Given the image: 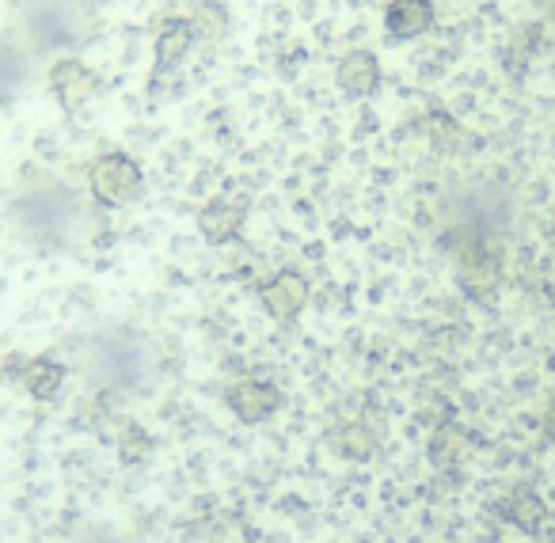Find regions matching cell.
Instances as JSON below:
<instances>
[{
    "label": "cell",
    "instance_id": "cell-16",
    "mask_svg": "<svg viewBox=\"0 0 555 543\" xmlns=\"http://www.w3.org/2000/svg\"><path fill=\"white\" fill-rule=\"evenodd\" d=\"M335 449L347 460H373L380 452V434L365 422H347L335 429Z\"/></svg>",
    "mask_w": 555,
    "mask_h": 543
},
{
    "label": "cell",
    "instance_id": "cell-13",
    "mask_svg": "<svg viewBox=\"0 0 555 543\" xmlns=\"http://www.w3.org/2000/svg\"><path fill=\"white\" fill-rule=\"evenodd\" d=\"M434 27V0H388L385 9V31L392 39L408 42L418 39Z\"/></svg>",
    "mask_w": 555,
    "mask_h": 543
},
{
    "label": "cell",
    "instance_id": "cell-3",
    "mask_svg": "<svg viewBox=\"0 0 555 543\" xmlns=\"http://www.w3.org/2000/svg\"><path fill=\"white\" fill-rule=\"evenodd\" d=\"M16 35L42 54H73L85 50L95 35V12L85 0H16Z\"/></svg>",
    "mask_w": 555,
    "mask_h": 543
},
{
    "label": "cell",
    "instance_id": "cell-10",
    "mask_svg": "<svg viewBox=\"0 0 555 543\" xmlns=\"http://www.w3.org/2000/svg\"><path fill=\"white\" fill-rule=\"evenodd\" d=\"M35 50L16 35V27L0 31V107L16 103L35 80Z\"/></svg>",
    "mask_w": 555,
    "mask_h": 543
},
{
    "label": "cell",
    "instance_id": "cell-9",
    "mask_svg": "<svg viewBox=\"0 0 555 543\" xmlns=\"http://www.w3.org/2000/svg\"><path fill=\"white\" fill-rule=\"evenodd\" d=\"M224 406L247 426H262V422H270L282 411V391H278V384L262 380V376H244V380L224 388Z\"/></svg>",
    "mask_w": 555,
    "mask_h": 543
},
{
    "label": "cell",
    "instance_id": "cell-11",
    "mask_svg": "<svg viewBox=\"0 0 555 543\" xmlns=\"http://www.w3.org/2000/svg\"><path fill=\"white\" fill-rule=\"evenodd\" d=\"M335 85H339V92L350 95V100H370V95H377V88H380L377 54H370V50H350V54H343L339 65H335Z\"/></svg>",
    "mask_w": 555,
    "mask_h": 543
},
{
    "label": "cell",
    "instance_id": "cell-21",
    "mask_svg": "<svg viewBox=\"0 0 555 543\" xmlns=\"http://www.w3.org/2000/svg\"><path fill=\"white\" fill-rule=\"evenodd\" d=\"M547 229H552V236H555V214H552V221H547Z\"/></svg>",
    "mask_w": 555,
    "mask_h": 543
},
{
    "label": "cell",
    "instance_id": "cell-12",
    "mask_svg": "<svg viewBox=\"0 0 555 543\" xmlns=\"http://www.w3.org/2000/svg\"><path fill=\"white\" fill-rule=\"evenodd\" d=\"M244 224H247V209L232 198H214L198 209V232H202V240L214 244V247L240 240Z\"/></svg>",
    "mask_w": 555,
    "mask_h": 543
},
{
    "label": "cell",
    "instance_id": "cell-19",
    "mask_svg": "<svg viewBox=\"0 0 555 543\" xmlns=\"http://www.w3.org/2000/svg\"><path fill=\"white\" fill-rule=\"evenodd\" d=\"M73 543H122L115 532H107V528H95V532H88V535H80V540H73Z\"/></svg>",
    "mask_w": 555,
    "mask_h": 543
},
{
    "label": "cell",
    "instance_id": "cell-5",
    "mask_svg": "<svg viewBox=\"0 0 555 543\" xmlns=\"http://www.w3.org/2000/svg\"><path fill=\"white\" fill-rule=\"evenodd\" d=\"M145 191V176L141 164L126 153H103L88 164V194L100 202L103 209H126L141 198Z\"/></svg>",
    "mask_w": 555,
    "mask_h": 543
},
{
    "label": "cell",
    "instance_id": "cell-4",
    "mask_svg": "<svg viewBox=\"0 0 555 543\" xmlns=\"http://www.w3.org/2000/svg\"><path fill=\"white\" fill-rule=\"evenodd\" d=\"M441 247H446L449 262H453L461 289L476 305H491L502 289V277H506L499 232L479 229V224H449Z\"/></svg>",
    "mask_w": 555,
    "mask_h": 543
},
{
    "label": "cell",
    "instance_id": "cell-20",
    "mask_svg": "<svg viewBox=\"0 0 555 543\" xmlns=\"http://www.w3.org/2000/svg\"><path fill=\"white\" fill-rule=\"evenodd\" d=\"M547 434H552V437H555V411H552V414H547Z\"/></svg>",
    "mask_w": 555,
    "mask_h": 543
},
{
    "label": "cell",
    "instance_id": "cell-7",
    "mask_svg": "<svg viewBox=\"0 0 555 543\" xmlns=\"http://www.w3.org/2000/svg\"><path fill=\"white\" fill-rule=\"evenodd\" d=\"M47 80H50V92H54V100L62 103L69 115L88 111L95 103V95H100V77H95V73L88 69L77 54L54 57Z\"/></svg>",
    "mask_w": 555,
    "mask_h": 543
},
{
    "label": "cell",
    "instance_id": "cell-14",
    "mask_svg": "<svg viewBox=\"0 0 555 543\" xmlns=\"http://www.w3.org/2000/svg\"><path fill=\"white\" fill-rule=\"evenodd\" d=\"M198 47L186 27V20H164L160 31H156V73H176L186 62V54Z\"/></svg>",
    "mask_w": 555,
    "mask_h": 543
},
{
    "label": "cell",
    "instance_id": "cell-15",
    "mask_svg": "<svg viewBox=\"0 0 555 543\" xmlns=\"http://www.w3.org/2000/svg\"><path fill=\"white\" fill-rule=\"evenodd\" d=\"M183 20H186V27H191L194 42H202V47L221 42L224 35H229V12H224V4H217V0H198Z\"/></svg>",
    "mask_w": 555,
    "mask_h": 543
},
{
    "label": "cell",
    "instance_id": "cell-17",
    "mask_svg": "<svg viewBox=\"0 0 555 543\" xmlns=\"http://www.w3.org/2000/svg\"><path fill=\"white\" fill-rule=\"evenodd\" d=\"M115 437H118V456H122L126 464H141V460H149V452H153V437H149L138 422H122Z\"/></svg>",
    "mask_w": 555,
    "mask_h": 543
},
{
    "label": "cell",
    "instance_id": "cell-8",
    "mask_svg": "<svg viewBox=\"0 0 555 543\" xmlns=\"http://www.w3.org/2000/svg\"><path fill=\"white\" fill-rule=\"evenodd\" d=\"M309 297H312V285L301 270H278V274H270L267 282L259 285L262 312L278 323H294L297 315L309 308Z\"/></svg>",
    "mask_w": 555,
    "mask_h": 543
},
{
    "label": "cell",
    "instance_id": "cell-1",
    "mask_svg": "<svg viewBox=\"0 0 555 543\" xmlns=\"http://www.w3.org/2000/svg\"><path fill=\"white\" fill-rule=\"evenodd\" d=\"M9 224L20 244L39 255H80L107 232L103 206L69 179L35 171L16 186L9 202Z\"/></svg>",
    "mask_w": 555,
    "mask_h": 543
},
{
    "label": "cell",
    "instance_id": "cell-6",
    "mask_svg": "<svg viewBox=\"0 0 555 543\" xmlns=\"http://www.w3.org/2000/svg\"><path fill=\"white\" fill-rule=\"evenodd\" d=\"M0 380L16 384L24 396H31L35 403H54L65 391L69 380V365L54 353H9L0 361Z\"/></svg>",
    "mask_w": 555,
    "mask_h": 543
},
{
    "label": "cell",
    "instance_id": "cell-18",
    "mask_svg": "<svg viewBox=\"0 0 555 543\" xmlns=\"http://www.w3.org/2000/svg\"><path fill=\"white\" fill-rule=\"evenodd\" d=\"M502 513H506V520H514L517 528H525V532H537V520H540V502H537V494H514V497H506L502 502Z\"/></svg>",
    "mask_w": 555,
    "mask_h": 543
},
{
    "label": "cell",
    "instance_id": "cell-2",
    "mask_svg": "<svg viewBox=\"0 0 555 543\" xmlns=\"http://www.w3.org/2000/svg\"><path fill=\"white\" fill-rule=\"evenodd\" d=\"M69 369H77L88 380V391H100L118 403L153 384L156 376V346L138 327H95L69 342Z\"/></svg>",
    "mask_w": 555,
    "mask_h": 543
}]
</instances>
